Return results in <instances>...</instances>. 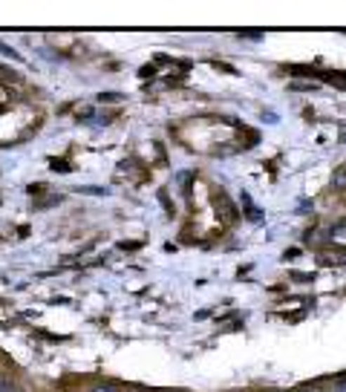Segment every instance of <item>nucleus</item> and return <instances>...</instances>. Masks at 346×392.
<instances>
[{"mask_svg": "<svg viewBox=\"0 0 346 392\" xmlns=\"http://www.w3.org/2000/svg\"><path fill=\"white\" fill-rule=\"evenodd\" d=\"M0 392H15V389H12V384H9L6 378H0Z\"/></svg>", "mask_w": 346, "mask_h": 392, "instance_id": "f03ea898", "label": "nucleus"}, {"mask_svg": "<svg viewBox=\"0 0 346 392\" xmlns=\"http://www.w3.org/2000/svg\"><path fill=\"white\" fill-rule=\"evenodd\" d=\"M93 392H121L119 386H113V384H104V386H95Z\"/></svg>", "mask_w": 346, "mask_h": 392, "instance_id": "f257e3e1", "label": "nucleus"}, {"mask_svg": "<svg viewBox=\"0 0 346 392\" xmlns=\"http://www.w3.org/2000/svg\"><path fill=\"white\" fill-rule=\"evenodd\" d=\"M332 392H346V378H343V381H338V384H335V389H332Z\"/></svg>", "mask_w": 346, "mask_h": 392, "instance_id": "7ed1b4c3", "label": "nucleus"}]
</instances>
